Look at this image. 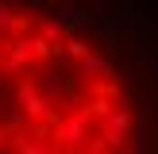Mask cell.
<instances>
[{
  "label": "cell",
  "instance_id": "1",
  "mask_svg": "<svg viewBox=\"0 0 158 154\" xmlns=\"http://www.w3.org/2000/svg\"><path fill=\"white\" fill-rule=\"evenodd\" d=\"M77 77H85L89 85H93V81H108V77H112V62H108L104 54L93 50L85 62H77Z\"/></svg>",
  "mask_w": 158,
  "mask_h": 154
},
{
  "label": "cell",
  "instance_id": "2",
  "mask_svg": "<svg viewBox=\"0 0 158 154\" xmlns=\"http://www.w3.org/2000/svg\"><path fill=\"white\" fill-rule=\"evenodd\" d=\"M89 54H93V46L85 43L81 35H66V38H62V58H77V62H85Z\"/></svg>",
  "mask_w": 158,
  "mask_h": 154
},
{
  "label": "cell",
  "instance_id": "3",
  "mask_svg": "<svg viewBox=\"0 0 158 154\" xmlns=\"http://www.w3.org/2000/svg\"><path fill=\"white\" fill-rule=\"evenodd\" d=\"M131 127H135V120H131V112H123V108H116V112L104 120V131H120V135H127Z\"/></svg>",
  "mask_w": 158,
  "mask_h": 154
},
{
  "label": "cell",
  "instance_id": "4",
  "mask_svg": "<svg viewBox=\"0 0 158 154\" xmlns=\"http://www.w3.org/2000/svg\"><path fill=\"white\" fill-rule=\"evenodd\" d=\"M85 112H89V116H97V120H108L116 108H112V100H89V104H85Z\"/></svg>",
  "mask_w": 158,
  "mask_h": 154
}]
</instances>
